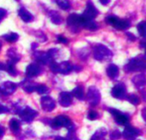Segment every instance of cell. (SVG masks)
I'll return each mask as SVG.
<instances>
[{
  "label": "cell",
  "instance_id": "obj_1",
  "mask_svg": "<svg viewBox=\"0 0 146 140\" xmlns=\"http://www.w3.org/2000/svg\"><path fill=\"white\" fill-rule=\"evenodd\" d=\"M106 22L118 30H126L130 27L131 23L128 20H122L115 15H109L105 19Z\"/></svg>",
  "mask_w": 146,
  "mask_h": 140
},
{
  "label": "cell",
  "instance_id": "obj_2",
  "mask_svg": "<svg viewBox=\"0 0 146 140\" xmlns=\"http://www.w3.org/2000/svg\"><path fill=\"white\" fill-rule=\"evenodd\" d=\"M112 56H113L112 52L104 45L98 44L94 48V56L97 60L107 61V60H110L112 57Z\"/></svg>",
  "mask_w": 146,
  "mask_h": 140
},
{
  "label": "cell",
  "instance_id": "obj_3",
  "mask_svg": "<svg viewBox=\"0 0 146 140\" xmlns=\"http://www.w3.org/2000/svg\"><path fill=\"white\" fill-rule=\"evenodd\" d=\"M67 23L70 30L74 33H78L82 27V17L81 15L71 14L67 19Z\"/></svg>",
  "mask_w": 146,
  "mask_h": 140
},
{
  "label": "cell",
  "instance_id": "obj_4",
  "mask_svg": "<svg viewBox=\"0 0 146 140\" xmlns=\"http://www.w3.org/2000/svg\"><path fill=\"white\" fill-rule=\"evenodd\" d=\"M145 68V62L144 59H141L139 57L132 59L127 65L125 67V70L127 72H135V71H139L143 70Z\"/></svg>",
  "mask_w": 146,
  "mask_h": 140
},
{
  "label": "cell",
  "instance_id": "obj_5",
  "mask_svg": "<svg viewBox=\"0 0 146 140\" xmlns=\"http://www.w3.org/2000/svg\"><path fill=\"white\" fill-rule=\"evenodd\" d=\"M98 10L97 9V8L94 6L93 3L92 1H88L86 3V9L84 10L83 14L81 15L84 18L88 19V20H93L94 18H96L98 15Z\"/></svg>",
  "mask_w": 146,
  "mask_h": 140
},
{
  "label": "cell",
  "instance_id": "obj_6",
  "mask_svg": "<svg viewBox=\"0 0 146 140\" xmlns=\"http://www.w3.org/2000/svg\"><path fill=\"white\" fill-rule=\"evenodd\" d=\"M50 69L55 73H61V74H67L71 71L72 66L68 62H62V63H55V62H53V63L50 64Z\"/></svg>",
  "mask_w": 146,
  "mask_h": 140
},
{
  "label": "cell",
  "instance_id": "obj_7",
  "mask_svg": "<svg viewBox=\"0 0 146 140\" xmlns=\"http://www.w3.org/2000/svg\"><path fill=\"white\" fill-rule=\"evenodd\" d=\"M71 125H72V122L69 120V118H68L67 116L60 115L54 119V121H52L51 127L54 129H59L60 127H62L71 128Z\"/></svg>",
  "mask_w": 146,
  "mask_h": 140
},
{
  "label": "cell",
  "instance_id": "obj_8",
  "mask_svg": "<svg viewBox=\"0 0 146 140\" xmlns=\"http://www.w3.org/2000/svg\"><path fill=\"white\" fill-rule=\"evenodd\" d=\"M87 98H88L89 103L92 105H93V106L97 105L100 101L99 92L95 87H91L89 89V92H88V94H87Z\"/></svg>",
  "mask_w": 146,
  "mask_h": 140
},
{
  "label": "cell",
  "instance_id": "obj_9",
  "mask_svg": "<svg viewBox=\"0 0 146 140\" xmlns=\"http://www.w3.org/2000/svg\"><path fill=\"white\" fill-rule=\"evenodd\" d=\"M111 94L113 97H115V98L118 99H124L126 97V88L124 86L121 85H117L115 86L111 92Z\"/></svg>",
  "mask_w": 146,
  "mask_h": 140
},
{
  "label": "cell",
  "instance_id": "obj_10",
  "mask_svg": "<svg viewBox=\"0 0 146 140\" xmlns=\"http://www.w3.org/2000/svg\"><path fill=\"white\" fill-rule=\"evenodd\" d=\"M124 138L127 140H134L137 136L139 134V131L131 126H127L126 129L124 130Z\"/></svg>",
  "mask_w": 146,
  "mask_h": 140
},
{
  "label": "cell",
  "instance_id": "obj_11",
  "mask_svg": "<svg viewBox=\"0 0 146 140\" xmlns=\"http://www.w3.org/2000/svg\"><path fill=\"white\" fill-rule=\"evenodd\" d=\"M41 72H42V68H40L39 65L35 64V63H32V64L27 66L26 74H27V77H34V76L40 74Z\"/></svg>",
  "mask_w": 146,
  "mask_h": 140
},
{
  "label": "cell",
  "instance_id": "obj_12",
  "mask_svg": "<svg viewBox=\"0 0 146 140\" xmlns=\"http://www.w3.org/2000/svg\"><path fill=\"white\" fill-rule=\"evenodd\" d=\"M42 109L45 111H51L55 108V102L50 97H44L41 98Z\"/></svg>",
  "mask_w": 146,
  "mask_h": 140
},
{
  "label": "cell",
  "instance_id": "obj_13",
  "mask_svg": "<svg viewBox=\"0 0 146 140\" xmlns=\"http://www.w3.org/2000/svg\"><path fill=\"white\" fill-rule=\"evenodd\" d=\"M37 115V112L30 108H26L21 114L20 116L21 118L25 121H33V119Z\"/></svg>",
  "mask_w": 146,
  "mask_h": 140
},
{
  "label": "cell",
  "instance_id": "obj_14",
  "mask_svg": "<svg viewBox=\"0 0 146 140\" xmlns=\"http://www.w3.org/2000/svg\"><path fill=\"white\" fill-rule=\"evenodd\" d=\"M16 89V85L12 82H5L0 87V92L3 95H9L12 94Z\"/></svg>",
  "mask_w": 146,
  "mask_h": 140
},
{
  "label": "cell",
  "instance_id": "obj_15",
  "mask_svg": "<svg viewBox=\"0 0 146 140\" xmlns=\"http://www.w3.org/2000/svg\"><path fill=\"white\" fill-rule=\"evenodd\" d=\"M18 15H19V16L21 17V19L23 21H25V22H31V21H33V15L28 11V10H27L25 8H23V7H21L20 9H19V11H18Z\"/></svg>",
  "mask_w": 146,
  "mask_h": 140
},
{
  "label": "cell",
  "instance_id": "obj_16",
  "mask_svg": "<svg viewBox=\"0 0 146 140\" xmlns=\"http://www.w3.org/2000/svg\"><path fill=\"white\" fill-rule=\"evenodd\" d=\"M81 17H82V27H84L87 30H90V31H96L98 28V24L93 20L86 19L82 15H81Z\"/></svg>",
  "mask_w": 146,
  "mask_h": 140
},
{
  "label": "cell",
  "instance_id": "obj_17",
  "mask_svg": "<svg viewBox=\"0 0 146 140\" xmlns=\"http://www.w3.org/2000/svg\"><path fill=\"white\" fill-rule=\"evenodd\" d=\"M59 103L64 107L69 106L72 103V95L68 92H62L59 97Z\"/></svg>",
  "mask_w": 146,
  "mask_h": 140
},
{
  "label": "cell",
  "instance_id": "obj_18",
  "mask_svg": "<svg viewBox=\"0 0 146 140\" xmlns=\"http://www.w3.org/2000/svg\"><path fill=\"white\" fill-rule=\"evenodd\" d=\"M35 56H36V59L42 64L48 63L51 58V56L49 55V53H44V52H36Z\"/></svg>",
  "mask_w": 146,
  "mask_h": 140
},
{
  "label": "cell",
  "instance_id": "obj_19",
  "mask_svg": "<svg viewBox=\"0 0 146 140\" xmlns=\"http://www.w3.org/2000/svg\"><path fill=\"white\" fill-rule=\"evenodd\" d=\"M49 16L50 18V21L54 24H56V25H60L62 22V17L56 10H50V11H49Z\"/></svg>",
  "mask_w": 146,
  "mask_h": 140
},
{
  "label": "cell",
  "instance_id": "obj_20",
  "mask_svg": "<svg viewBox=\"0 0 146 140\" xmlns=\"http://www.w3.org/2000/svg\"><path fill=\"white\" fill-rule=\"evenodd\" d=\"M118 73H119V69L117 66H115V64L110 65L107 68V74L111 78H115L118 75Z\"/></svg>",
  "mask_w": 146,
  "mask_h": 140
},
{
  "label": "cell",
  "instance_id": "obj_21",
  "mask_svg": "<svg viewBox=\"0 0 146 140\" xmlns=\"http://www.w3.org/2000/svg\"><path fill=\"white\" fill-rule=\"evenodd\" d=\"M3 38L7 41V42H9V43H14L15 41L18 40L19 38V35L15 33H7V34H4L3 36Z\"/></svg>",
  "mask_w": 146,
  "mask_h": 140
},
{
  "label": "cell",
  "instance_id": "obj_22",
  "mask_svg": "<svg viewBox=\"0 0 146 140\" xmlns=\"http://www.w3.org/2000/svg\"><path fill=\"white\" fill-rule=\"evenodd\" d=\"M8 55L9 56V62H12L15 64L16 62H18L20 60L19 56H17V53L14 49H9L8 50Z\"/></svg>",
  "mask_w": 146,
  "mask_h": 140
},
{
  "label": "cell",
  "instance_id": "obj_23",
  "mask_svg": "<svg viewBox=\"0 0 146 140\" xmlns=\"http://www.w3.org/2000/svg\"><path fill=\"white\" fill-rule=\"evenodd\" d=\"M115 118V122L117 124H120V125H126L127 123V121H128L127 117L126 115H122V114H120V115H116Z\"/></svg>",
  "mask_w": 146,
  "mask_h": 140
},
{
  "label": "cell",
  "instance_id": "obj_24",
  "mask_svg": "<svg viewBox=\"0 0 146 140\" xmlns=\"http://www.w3.org/2000/svg\"><path fill=\"white\" fill-rule=\"evenodd\" d=\"M57 5L63 10H67L70 8V3L68 0H56Z\"/></svg>",
  "mask_w": 146,
  "mask_h": 140
},
{
  "label": "cell",
  "instance_id": "obj_25",
  "mask_svg": "<svg viewBox=\"0 0 146 140\" xmlns=\"http://www.w3.org/2000/svg\"><path fill=\"white\" fill-rule=\"evenodd\" d=\"M105 135H106V130L100 129L99 131H98L94 134V136L92 138L91 140H104V138Z\"/></svg>",
  "mask_w": 146,
  "mask_h": 140
},
{
  "label": "cell",
  "instance_id": "obj_26",
  "mask_svg": "<svg viewBox=\"0 0 146 140\" xmlns=\"http://www.w3.org/2000/svg\"><path fill=\"white\" fill-rule=\"evenodd\" d=\"M138 31L139 33V34L142 37H145L146 34V23L145 21H141L140 23L138 24Z\"/></svg>",
  "mask_w": 146,
  "mask_h": 140
},
{
  "label": "cell",
  "instance_id": "obj_27",
  "mask_svg": "<svg viewBox=\"0 0 146 140\" xmlns=\"http://www.w3.org/2000/svg\"><path fill=\"white\" fill-rule=\"evenodd\" d=\"M73 94L74 97H76L77 98L79 99H83L84 98V92H83V90L80 88V87H76L74 91H73Z\"/></svg>",
  "mask_w": 146,
  "mask_h": 140
},
{
  "label": "cell",
  "instance_id": "obj_28",
  "mask_svg": "<svg viewBox=\"0 0 146 140\" xmlns=\"http://www.w3.org/2000/svg\"><path fill=\"white\" fill-rule=\"evenodd\" d=\"M10 129L14 133H16L20 130V124L16 120H12L10 121Z\"/></svg>",
  "mask_w": 146,
  "mask_h": 140
},
{
  "label": "cell",
  "instance_id": "obj_29",
  "mask_svg": "<svg viewBox=\"0 0 146 140\" xmlns=\"http://www.w3.org/2000/svg\"><path fill=\"white\" fill-rule=\"evenodd\" d=\"M7 70H8V73H9V74H11V75H13V76H14V75H16V70H15V68L14 63L9 62Z\"/></svg>",
  "mask_w": 146,
  "mask_h": 140
},
{
  "label": "cell",
  "instance_id": "obj_30",
  "mask_svg": "<svg viewBox=\"0 0 146 140\" xmlns=\"http://www.w3.org/2000/svg\"><path fill=\"white\" fill-rule=\"evenodd\" d=\"M35 91H37L39 94H44V93H46L48 92V88L44 85H38L36 86Z\"/></svg>",
  "mask_w": 146,
  "mask_h": 140
},
{
  "label": "cell",
  "instance_id": "obj_31",
  "mask_svg": "<svg viewBox=\"0 0 146 140\" xmlns=\"http://www.w3.org/2000/svg\"><path fill=\"white\" fill-rule=\"evenodd\" d=\"M128 101H129L131 104H134V105H137V104L139 103V98H138L137 96H135V95H130V96L128 97Z\"/></svg>",
  "mask_w": 146,
  "mask_h": 140
},
{
  "label": "cell",
  "instance_id": "obj_32",
  "mask_svg": "<svg viewBox=\"0 0 146 140\" xmlns=\"http://www.w3.org/2000/svg\"><path fill=\"white\" fill-rule=\"evenodd\" d=\"M110 137H111V139L113 140H116L118 139L120 137H121V134H120V132H118V131H115V132H113L112 133H111V135H110Z\"/></svg>",
  "mask_w": 146,
  "mask_h": 140
},
{
  "label": "cell",
  "instance_id": "obj_33",
  "mask_svg": "<svg viewBox=\"0 0 146 140\" xmlns=\"http://www.w3.org/2000/svg\"><path fill=\"white\" fill-rule=\"evenodd\" d=\"M6 15H7V11L4 9L0 8V22L3 20V18L6 16Z\"/></svg>",
  "mask_w": 146,
  "mask_h": 140
},
{
  "label": "cell",
  "instance_id": "obj_34",
  "mask_svg": "<svg viewBox=\"0 0 146 140\" xmlns=\"http://www.w3.org/2000/svg\"><path fill=\"white\" fill-rule=\"evenodd\" d=\"M98 117V114L95 111H90L89 115H88V118L90 120H95Z\"/></svg>",
  "mask_w": 146,
  "mask_h": 140
},
{
  "label": "cell",
  "instance_id": "obj_35",
  "mask_svg": "<svg viewBox=\"0 0 146 140\" xmlns=\"http://www.w3.org/2000/svg\"><path fill=\"white\" fill-rule=\"evenodd\" d=\"M57 40H58V42L62 43V44H67V43H68V39H67L65 37L61 36V35H59V36L57 37Z\"/></svg>",
  "mask_w": 146,
  "mask_h": 140
},
{
  "label": "cell",
  "instance_id": "obj_36",
  "mask_svg": "<svg viewBox=\"0 0 146 140\" xmlns=\"http://www.w3.org/2000/svg\"><path fill=\"white\" fill-rule=\"evenodd\" d=\"M126 34H127V36L128 37V38H129L131 41H135V40H136V37H135L133 33L127 32V33H126Z\"/></svg>",
  "mask_w": 146,
  "mask_h": 140
},
{
  "label": "cell",
  "instance_id": "obj_37",
  "mask_svg": "<svg viewBox=\"0 0 146 140\" xmlns=\"http://www.w3.org/2000/svg\"><path fill=\"white\" fill-rule=\"evenodd\" d=\"M110 113L115 117L116 115H120V114H121V111H119V110H117V109H110Z\"/></svg>",
  "mask_w": 146,
  "mask_h": 140
},
{
  "label": "cell",
  "instance_id": "obj_38",
  "mask_svg": "<svg viewBox=\"0 0 146 140\" xmlns=\"http://www.w3.org/2000/svg\"><path fill=\"white\" fill-rule=\"evenodd\" d=\"M7 111H8V109H7L5 106L0 104V114H1V113H6Z\"/></svg>",
  "mask_w": 146,
  "mask_h": 140
},
{
  "label": "cell",
  "instance_id": "obj_39",
  "mask_svg": "<svg viewBox=\"0 0 146 140\" xmlns=\"http://www.w3.org/2000/svg\"><path fill=\"white\" fill-rule=\"evenodd\" d=\"M100 1V3L103 4V5H107L108 3H110V0H99Z\"/></svg>",
  "mask_w": 146,
  "mask_h": 140
},
{
  "label": "cell",
  "instance_id": "obj_40",
  "mask_svg": "<svg viewBox=\"0 0 146 140\" xmlns=\"http://www.w3.org/2000/svg\"><path fill=\"white\" fill-rule=\"evenodd\" d=\"M3 135V128L0 126V138Z\"/></svg>",
  "mask_w": 146,
  "mask_h": 140
},
{
  "label": "cell",
  "instance_id": "obj_41",
  "mask_svg": "<svg viewBox=\"0 0 146 140\" xmlns=\"http://www.w3.org/2000/svg\"><path fill=\"white\" fill-rule=\"evenodd\" d=\"M4 68H5V66L3 63H0V70L1 69H4Z\"/></svg>",
  "mask_w": 146,
  "mask_h": 140
},
{
  "label": "cell",
  "instance_id": "obj_42",
  "mask_svg": "<svg viewBox=\"0 0 146 140\" xmlns=\"http://www.w3.org/2000/svg\"><path fill=\"white\" fill-rule=\"evenodd\" d=\"M56 140H67V139H64V138L57 137V138H56Z\"/></svg>",
  "mask_w": 146,
  "mask_h": 140
},
{
  "label": "cell",
  "instance_id": "obj_43",
  "mask_svg": "<svg viewBox=\"0 0 146 140\" xmlns=\"http://www.w3.org/2000/svg\"><path fill=\"white\" fill-rule=\"evenodd\" d=\"M0 49H1V43H0Z\"/></svg>",
  "mask_w": 146,
  "mask_h": 140
},
{
  "label": "cell",
  "instance_id": "obj_44",
  "mask_svg": "<svg viewBox=\"0 0 146 140\" xmlns=\"http://www.w3.org/2000/svg\"><path fill=\"white\" fill-rule=\"evenodd\" d=\"M16 1H19V0H16Z\"/></svg>",
  "mask_w": 146,
  "mask_h": 140
}]
</instances>
